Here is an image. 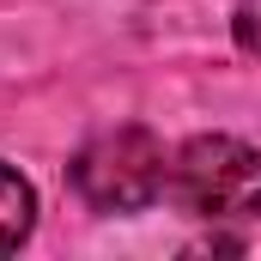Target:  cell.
<instances>
[{"label": "cell", "mask_w": 261, "mask_h": 261, "mask_svg": "<svg viewBox=\"0 0 261 261\" xmlns=\"http://www.w3.org/2000/svg\"><path fill=\"white\" fill-rule=\"evenodd\" d=\"M164 200L213 231L261 225V152L237 134H195L170 152Z\"/></svg>", "instance_id": "1"}, {"label": "cell", "mask_w": 261, "mask_h": 261, "mask_svg": "<svg viewBox=\"0 0 261 261\" xmlns=\"http://www.w3.org/2000/svg\"><path fill=\"white\" fill-rule=\"evenodd\" d=\"M67 176H73V195L91 213H146L164 200L170 152L152 128H110L79 146Z\"/></svg>", "instance_id": "2"}, {"label": "cell", "mask_w": 261, "mask_h": 261, "mask_svg": "<svg viewBox=\"0 0 261 261\" xmlns=\"http://www.w3.org/2000/svg\"><path fill=\"white\" fill-rule=\"evenodd\" d=\"M31 231H37V189L0 158V255H12Z\"/></svg>", "instance_id": "3"}, {"label": "cell", "mask_w": 261, "mask_h": 261, "mask_svg": "<svg viewBox=\"0 0 261 261\" xmlns=\"http://www.w3.org/2000/svg\"><path fill=\"white\" fill-rule=\"evenodd\" d=\"M231 37H237L243 55L261 61V0H237V12H231Z\"/></svg>", "instance_id": "4"}]
</instances>
